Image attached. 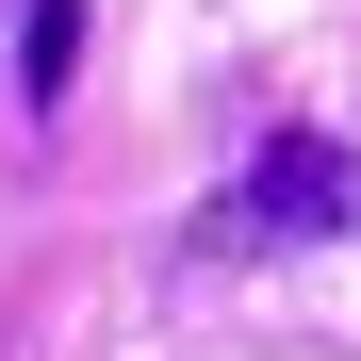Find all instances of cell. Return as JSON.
Listing matches in <instances>:
<instances>
[{
  "instance_id": "6da1fadb",
  "label": "cell",
  "mask_w": 361,
  "mask_h": 361,
  "mask_svg": "<svg viewBox=\"0 0 361 361\" xmlns=\"http://www.w3.org/2000/svg\"><path fill=\"white\" fill-rule=\"evenodd\" d=\"M329 230H361V164L329 132H263L247 180L214 197V247H329Z\"/></svg>"
},
{
  "instance_id": "7a4b0ae2",
  "label": "cell",
  "mask_w": 361,
  "mask_h": 361,
  "mask_svg": "<svg viewBox=\"0 0 361 361\" xmlns=\"http://www.w3.org/2000/svg\"><path fill=\"white\" fill-rule=\"evenodd\" d=\"M17 82H33V99L82 82V0H17Z\"/></svg>"
}]
</instances>
